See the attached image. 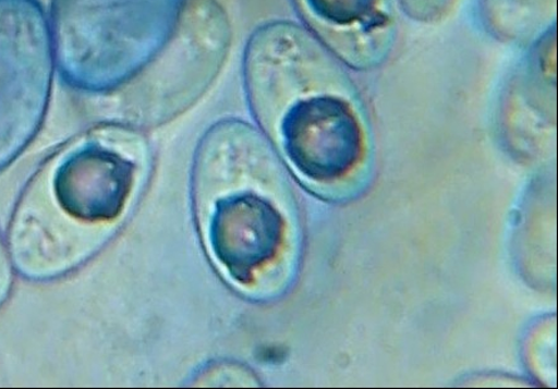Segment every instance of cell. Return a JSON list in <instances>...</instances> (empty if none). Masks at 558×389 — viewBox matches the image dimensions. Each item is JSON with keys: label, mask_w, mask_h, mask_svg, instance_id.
Here are the masks:
<instances>
[{"label": "cell", "mask_w": 558, "mask_h": 389, "mask_svg": "<svg viewBox=\"0 0 558 389\" xmlns=\"http://www.w3.org/2000/svg\"><path fill=\"white\" fill-rule=\"evenodd\" d=\"M145 159L143 137L122 123L90 130L49 156L13 215L16 269L46 279L85 260L128 211Z\"/></svg>", "instance_id": "cell-1"}, {"label": "cell", "mask_w": 558, "mask_h": 389, "mask_svg": "<svg viewBox=\"0 0 558 389\" xmlns=\"http://www.w3.org/2000/svg\"><path fill=\"white\" fill-rule=\"evenodd\" d=\"M312 33L279 22L257 29L245 48L250 106L277 123L282 148L307 180L329 184L361 160L363 131L345 96V74Z\"/></svg>", "instance_id": "cell-2"}, {"label": "cell", "mask_w": 558, "mask_h": 389, "mask_svg": "<svg viewBox=\"0 0 558 389\" xmlns=\"http://www.w3.org/2000/svg\"><path fill=\"white\" fill-rule=\"evenodd\" d=\"M254 129L223 121L206 135L197 156L195 193L208 251L232 281L252 289L277 259L286 219L253 180Z\"/></svg>", "instance_id": "cell-3"}, {"label": "cell", "mask_w": 558, "mask_h": 389, "mask_svg": "<svg viewBox=\"0 0 558 389\" xmlns=\"http://www.w3.org/2000/svg\"><path fill=\"white\" fill-rule=\"evenodd\" d=\"M186 0H53L49 28L63 80L113 93L138 76L172 36Z\"/></svg>", "instance_id": "cell-4"}, {"label": "cell", "mask_w": 558, "mask_h": 389, "mask_svg": "<svg viewBox=\"0 0 558 389\" xmlns=\"http://www.w3.org/2000/svg\"><path fill=\"white\" fill-rule=\"evenodd\" d=\"M56 68L51 28L38 0H0V170L36 136Z\"/></svg>", "instance_id": "cell-5"}, {"label": "cell", "mask_w": 558, "mask_h": 389, "mask_svg": "<svg viewBox=\"0 0 558 389\" xmlns=\"http://www.w3.org/2000/svg\"><path fill=\"white\" fill-rule=\"evenodd\" d=\"M230 42L228 16L215 0H186L169 42L132 81L140 86V120L165 122L187 110L218 77Z\"/></svg>", "instance_id": "cell-6"}, {"label": "cell", "mask_w": 558, "mask_h": 389, "mask_svg": "<svg viewBox=\"0 0 558 389\" xmlns=\"http://www.w3.org/2000/svg\"><path fill=\"white\" fill-rule=\"evenodd\" d=\"M313 36L349 63L378 51L388 24L386 0H294Z\"/></svg>", "instance_id": "cell-7"}, {"label": "cell", "mask_w": 558, "mask_h": 389, "mask_svg": "<svg viewBox=\"0 0 558 389\" xmlns=\"http://www.w3.org/2000/svg\"><path fill=\"white\" fill-rule=\"evenodd\" d=\"M8 281H10V265H8L4 245L0 240V301L8 291Z\"/></svg>", "instance_id": "cell-8"}]
</instances>
